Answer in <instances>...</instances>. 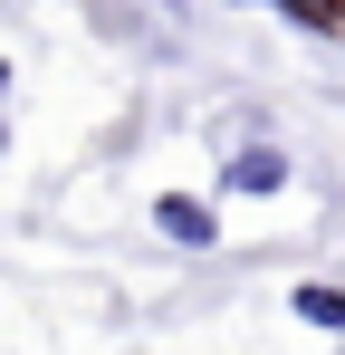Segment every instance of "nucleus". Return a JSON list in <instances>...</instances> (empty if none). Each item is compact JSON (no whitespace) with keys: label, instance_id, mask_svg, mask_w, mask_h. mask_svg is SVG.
Returning <instances> with one entry per match:
<instances>
[{"label":"nucleus","instance_id":"obj_2","mask_svg":"<svg viewBox=\"0 0 345 355\" xmlns=\"http://www.w3.org/2000/svg\"><path fill=\"white\" fill-rule=\"evenodd\" d=\"M154 221H163L182 250H211V211H202V202H182V192H172V202H154Z\"/></svg>","mask_w":345,"mask_h":355},{"label":"nucleus","instance_id":"obj_3","mask_svg":"<svg viewBox=\"0 0 345 355\" xmlns=\"http://www.w3.org/2000/svg\"><path fill=\"white\" fill-rule=\"evenodd\" d=\"M297 317H307V327H336V336H345V288L307 279V288H297Z\"/></svg>","mask_w":345,"mask_h":355},{"label":"nucleus","instance_id":"obj_1","mask_svg":"<svg viewBox=\"0 0 345 355\" xmlns=\"http://www.w3.org/2000/svg\"><path fill=\"white\" fill-rule=\"evenodd\" d=\"M230 192H278V182H288V154H278V144H249V154H230Z\"/></svg>","mask_w":345,"mask_h":355}]
</instances>
